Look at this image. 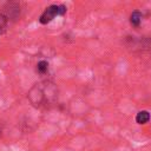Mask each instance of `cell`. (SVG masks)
<instances>
[{
  "instance_id": "3",
  "label": "cell",
  "mask_w": 151,
  "mask_h": 151,
  "mask_svg": "<svg viewBox=\"0 0 151 151\" xmlns=\"http://www.w3.org/2000/svg\"><path fill=\"white\" fill-rule=\"evenodd\" d=\"M140 21H142V14H140L139 12H133V13L131 14V17H130V22H131V25H133V26H139Z\"/></svg>"
},
{
  "instance_id": "4",
  "label": "cell",
  "mask_w": 151,
  "mask_h": 151,
  "mask_svg": "<svg viewBox=\"0 0 151 151\" xmlns=\"http://www.w3.org/2000/svg\"><path fill=\"white\" fill-rule=\"evenodd\" d=\"M7 25H8V19L5 14L0 13V34H2L6 28H7Z\"/></svg>"
},
{
  "instance_id": "2",
  "label": "cell",
  "mask_w": 151,
  "mask_h": 151,
  "mask_svg": "<svg viewBox=\"0 0 151 151\" xmlns=\"http://www.w3.org/2000/svg\"><path fill=\"white\" fill-rule=\"evenodd\" d=\"M150 120V113L147 111H139L136 116V122L138 124H145Z\"/></svg>"
},
{
  "instance_id": "1",
  "label": "cell",
  "mask_w": 151,
  "mask_h": 151,
  "mask_svg": "<svg viewBox=\"0 0 151 151\" xmlns=\"http://www.w3.org/2000/svg\"><path fill=\"white\" fill-rule=\"evenodd\" d=\"M65 13H66V7L65 6H63V5H51L42 12V14L39 18V21H40V24L46 25V24L51 22L55 17L64 15Z\"/></svg>"
},
{
  "instance_id": "5",
  "label": "cell",
  "mask_w": 151,
  "mask_h": 151,
  "mask_svg": "<svg viewBox=\"0 0 151 151\" xmlns=\"http://www.w3.org/2000/svg\"><path fill=\"white\" fill-rule=\"evenodd\" d=\"M37 66H38V72H39L40 74H44V73L47 72V68H48V64H47V61L41 60V61L38 63Z\"/></svg>"
}]
</instances>
